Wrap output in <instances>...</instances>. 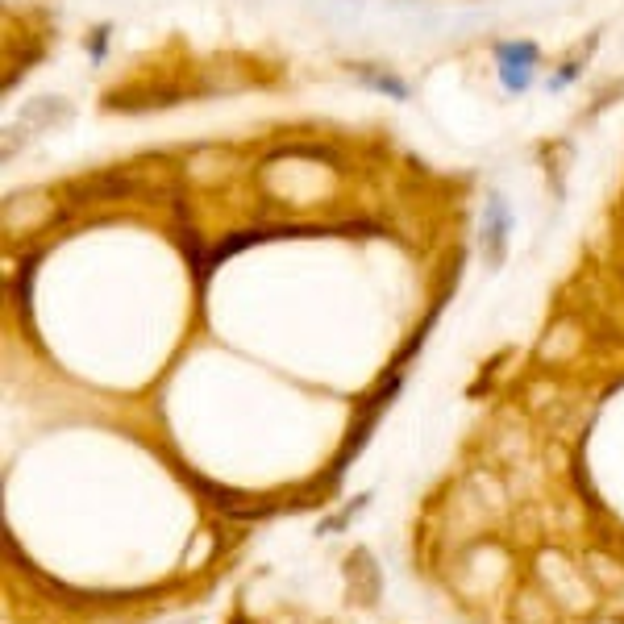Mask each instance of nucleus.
<instances>
[{
  "mask_svg": "<svg viewBox=\"0 0 624 624\" xmlns=\"http://www.w3.org/2000/svg\"><path fill=\"white\" fill-rule=\"evenodd\" d=\"M500 59H504V84L516 88V92H525V88H529L533 46H504V50H500Z\"/></svg>",
  "mask_w": 624,
  "mask_h": 624,
  "instance_id": "nucleus-1",
  "label": "nucleus"
}]
</instances>
